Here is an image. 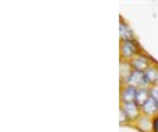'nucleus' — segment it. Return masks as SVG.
Listing matches in <instances>:
<instances>
[{"mask_svg": "<svg viewBox=\"0 0 158 132\" xmlns=\"http://www.w3.org/2000/svg\"><path fill=\"white\" fill-rule=\"evenodd\" d=\"M128 82L132 85H135V86H138V85H141V83H146V78H144V73H142L141 71L137 70V71H134L130 74L129 78H128Z\"/></svg>", "mask_w": 158, "mask_h": 132, "instance_id": "1", "label": "nucleus"}, {"mask_svg": "<svg viewBox=\"0 0 158 132\" xmlns=\"http://www.w3.org/2000/svg\"><path fill=\"white\" fill-rule=\"evenodd\" d=\"M142 108H143L146 113L153 114L158 110V100L155 97H153V96H150L149 100H148L146 103H144V105L142 106Z\"/></svg>", "mask_w": 158, "mask_h": 132, "instance_id": "2", "label": "nucleus"}, {"mask_svg": "<svg viewBox=\"0 0 158 132\" xmlns=\"http://www.w3.org/2000/svg\"><path fill=\"white\" fill-rule=\"evenodd\" d=\"M136 92L134 87H129L127 89H124L123 93H122V98L126 103H131L132 100L136 97Z\"/></svg>", "mask_w": 158, "mask_h": 132, "instance_id": "3", "label": "nucleus"}, {"mask_svg": "<svg viewBox=\"0 0 158 132\" xmlns=\"http://www.w3.org/2000/svg\"><path fill=\"white\" fill-rule=\"evenodd\" d=\"M149 93H148V90H146V89H139L138 91L136 92V100L137 103L139 104L140 106H143L144 103L149 100Z\"/></svg>", "mask_w": 158, "mask_h": 132, "instance_id": "4", "label": "nucleus"}, {"mask_svg": "<svg viewBox=\"0 0 158 132\" xmlns=\"http://www.w3.org/2000/svg\"><path fill=\"white\" fill-rule=\"evenodd\" d=\"M124 111L131 117H135L137 115V106L134 103H127L126 107H124Z\"/></svg>", "mask_w": 158, "mask_h": 132, "instance_id": "5", "label": "nucleus"}, {"mask_svg": "<svg viewBox=\"0 0 158 132\" xmlns=\"http://www.w3.org/2000/svg\"><path fill=\"white\" fill-rule=\"evenodd\" d=\"M157 73L155 72L154 69H149L144 72V78H146V83H152L156 80Z\"/></svg>", "mask_w": 158, "mask_h": 132, "instance_id": "6", "label": "nucleus"}, {"mask_svg": "<svg viewBox=\"0 0 158 132\" xmlns=\"http://www.w3.org/2000/svg\"><path fill=\"white\" fill-rule=\"evenodd\" d=\"M133 52H134L133 45H132L130 41H127L126 44L123 45V47H122V53H123V55L127 57H129L133 54Z\"/></svg>", "mask_w": 158, "mask_h": 132, "instance_id": "7", "label": "nucleus"}, {"mask_svg": "<svg viewBox=\"0 0 158 132\" xmlns=\"http://www.w3.org/2000/svg\"><path fill=\"white\" fill-rule=\"evenodd\" d=\"M120 35L123 39L128 40L132 37V32H131V30H129L128 27H126L124 24L121 23L120 24Z\"/></svg>", "mask_w": 158, "mask_h": 132, "instance_id": "8", "label": "nucleus"}, {"mask_svg": "<svg viewBox=\"0 0 158 132\" xmlns=\"http://www.w3.org/2000/svg\"><path fill=\"white\" fill-rule=\"evenodd\" d=\"M153 97H155V98H156V100H158V88L157 89H155V90L154 91H153Z\"/></svg>", "mask_w": 158, "mask_h": 132, "instance_id": "9", "label": "nucleus"}, {"mask_svg": "<svg viewBox=\"0 0 158 132\" xmlns=\"http://www.w3.org/2000/svg\"><path fill=\"white\" fill-rule=\"evenodd\" d=\"M154 130L155 132H158V118L155 120V123H154Z\"/></svg>", "mask_w": 158, "mask_h": 132, "instance_id": "10", "label": "nucleus"}]
</instances>
